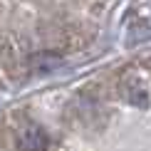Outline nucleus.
Instances as JSON below:
<instances>
[{"mask_svg":"<svg viewBox=\"0 0 151 151\" xmlns=\"http://www.w3.org/2000/svg\"><path fill=\"white\" fill-rule=\"evenodd\" d=\"M47 146H50V136L35 124L25 127L17 136V149L20 151H47Z\"/></svg>","mask_w":151,"mask_h":151,"instance_id":"nucleus-1","label":"nucleus"}]
</instances>
